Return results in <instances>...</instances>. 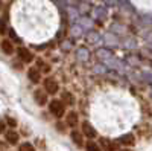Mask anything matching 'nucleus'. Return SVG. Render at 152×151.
I'll use <instances>...</instances> for the list:
<instances>
[{
    "label": "nucleus",
    "mask_w": 152,
    "mask_h": 151,
    "mask_svg": "<svg viewBox=\"0 0 152 151\" xmlns=\"http://www.w3.org/2000/svg\"><path fill=\"white\" fill-rule=\"evenodd\" d=\"M49 113L56 119H61L62 116L66 115V105L61 102V99H50L49 102Z\"/></svg>",
    "instance_id": "obj_1"
},
{
    "label": "nucleus",
    "mask_w": 152,
    "mask_h": 151,
    "mask_svg": "<svg viewBox=\"0 0 152 151\" xmlns=\"http://www.w3.org/2000/svg\"><path fill=\"white\" fill-rule=\"evenodd\" d=\"M6 32V29H5V23L0 20V34H5Z\"/></svg>",
    "instance_id": "obj_18"
},
{
    "label": "nucleus",
    "mask_w": 152,
    "mask_h": 151,
    "mask_svg": "<svg viewBox=\"0 0 152 151\" xmlns=\"http://www.w3.org/2000/svg\"><path fill=\"white\" fill-rule=\"evenodd\" d=\"M35 67L40 70L41 75H49L50 72H52V67H50V64L47 61H44L43 58H35Z\"/></svg>",
    "instance_id": "obj_9"
},
{
    "label": "nucleus",
    "mask_w": 152,
    "mask_h": 151,
    "mask_svg": "<svg viewBox=\"0 0 152 151\" xmlns=\"http://www.w3.org/2000/svg\"><path fill=\"white\" fill-rule=\"evenodd\" d=\"M6 122H8V125H11V127H15V125H17L15 119H12V118H9V116H6Z\"/></svg>",
    "instance_id": "obj_17"
},
{
    "label": "nucleus",
    "mask_w": 152,
    "mask_h": 151,
    "mask_svg": "<svg viewBox=\"0 0 152 151\" xmlns=\"http://www.w3.org/2000/svg\"><path fill=\"white\" fill-rule=\"evenodd\" d=\"M34 99H35V102L40 107H44L49 102V95L44 92L43 87H37V89L34 90Z\"/></svg>",
    "instance_id": "obj_4"
},
{
    "label": "nucleus",
    "mask_w": 152,
    "mask_h": 151,
    "mask_svg": "<svg viewBox=\"0 0 152 151\" xmlns=\"http://www.w3.org/2000/svg\"><path fill=\"white\" fill-rule=\"evenodd\" d=\"M85 150L87 151H102V150H100V147H99V144H96L94 141H88L85 144Z\"/></svg>",
    "instance_id": "obj_15"
},
{
    "label": "nucleus",
    "mask_w": 152,
    "mask_h": 151,
    "mask_svg": "<svg viewBox=\"0 0 152 151\" xmlns=\"http://www.w3.org/2000/svg\"><path fill=\"white\" fill-rule=\"evenodd\" d=\"M70 139L73 141V144L76 147H84V134L81 133V130H72L70 131Z\"/></svg>",
    "instance_id": "obj_11"
},
{
    "label": "nucleus",
    "mask_w": 152,
    "mask_h": 151,
    "mask_svg": "<svg viewBox=\"0 0 152 151\" xmlns=\"http://www.w3.org/2000/svg\"><path fill=\"white\" fill-rule=\"evenodd\" d=\"M5 139H6V142H8L9 145H17L18 141H20V136H18V133L14 131V130H8V131L5 133Z\"/></svg>",
    "instance_id": "obj_14"
},
{
    "label": "nucleus",
    "mask_w": 152,
    "mask_h": 151,
    "mask_svg": "<svg viewBox=\"0 0 152 151\" xmlns=\"http://www.w3.org/2000/svg\"><path fill=\"white\" fill-rule=\"evenodd\" d=\"M41 84H43L44 92H46L49 96H53V95H56V93L59 92V82H58V80L53 78V77H46V78H43V80H41Z\"/></svg>",
    "instance_id": "obj_2"
},
{
    "label": "nucleus",
    "mask_w": 152,
    "mask_h": 151,
    "mask_svg": "<svg viewBox=\"0 0 152 151\" xmlns=\"http://www.w3.org/2000/svg\"><path fill=\"white\" fill-rule=\"evenodd\" d=\"M120 151H131L129 148H125V150H120Z\"/></svg>",
    "instance_id": "obj_21"
},
{
    "label": "nucleus",
    "mask_w": 152,
    "mask_h": 151,
    "mask_svg": "<svg viewBox=\"0 0 152 151\" xmlns=\"http://www.w3.org/2000/svg\"><path fill=\"white\" fill-rule=\"evenodd\" d=\"M18 151H35V147L31 142H23V144H20Z\"/></svg>",
    "instance_id": "obj_16"
},
{
    "label": "nucleus",
    "mask_w": 152,
    "mask_h": 151,
    "mask_svg": "<svg viewBox=\"0 0 152 151\" xmlns=\"http://www.w3.org/2000/svg\"><path fill=\"white\" fill-rule=\"evenodd\" d=\"M81 133L84 134V137H87V139H94V137H97L96 128L93 127V124H90L88 121H84L81 124Z\"/></svg>",
    "instance_id": "obj_5"
},
{
    "label": "nucleus",
    "mask_w": 152,
    "mask_h": 151,
    "mask_svg": "<svg viewBox=\"0 0 152 151\" xmlns=\"http://www.w3.org/2000/svg\"><path fill=\"white\" fill-rule=\"evenodd\" d=\"M3 131H5V124H3V122H0V134H2Z\"/></svg>",
    "instance_id": "obj_19"
},
{
    "label": "nucleus",
    "mask_w": 152,
    "mask_h": 151,
    "mask_svg": "<svg viewBox=\"0 0 152 151\" xmlns=\"http://www.w3.org/2000/svg\"><path fill=\"white\" fill-rule=\"evenodd\" d=\"M61 102L64 104V105H69V107H72V105H75V102H76V99H75V95L72 93V92H67V90H64L61 93Z\"/></svg>",
    "instance_id": "obj_13"
},
{
    "label": "nucleus",
    "mask_w": 152,
    "mask_h": 151,
    "mask_svg": "<svg viewBox=\"0 0 152 151\" xmlns=\"http://www.w3.org/2000/svg\"><path fill=\"white\" fill-rule=\"evenodd\" d=\"M102 147L100 150H105V151H119V144L116 141H110V139H105V137H102L100 139V145Z\"/></svg>",
    "instance_id": "obj_10"
},
{
    "label": "nucleus",
    "mask_w": 152,
    "mask_h": 151,
    "mask_svg": "<svg viewBox=\"0 0 152 151\" xmlns=\"http://www.w3.org/2000/svg\"><path fill=\"white\" fill-rule=\"evenodd\" d=\"M15 54L18 57V61L23 63V64H32L34 60H35V55L32 54V50L24 47V46H18L15 49Z\"/></svg>",
    "instance_id": "obj_3"
},
{
    "label": "nucleus",
    "mask_w": 152,
    "mask_h": 151,
    "mask_svg": "<svg viewBox=\"0 0 152 151\" xmlns=\"http://www.w3.org/2000/svg\"><path fill=\"white\" fill-rule=\"evenodd\" d=\"M117 144H120V145H123V147H132V145L135 144V136H134L132 133H126V134H123V136L119 137Z\"/></svg>",
    "instance_id": "obj_12"
},
{
    "label": "nucleus",
    "mask_w": 152,
    "mask_h": 151,
    "mask_svg": "<svg viewBox=\"0 0 152 151\" xmlns=\"http://www.w3.org/2000/svg\"><path fill=\"white\" fill-rule=\"evenodd\" d=\"M62 118H64V124L70 128H75L76 125L79 124V115H78V111H75V110L66 111V115Z\"/></svg>",
    "instance_id": "obj_6"
},
{
    "label": "nucleus",
    "mask_w": 152,
    "mask_h": 151,
    "mask_svg": "<svg viewBox=\"0 0 152 151\" xmlns=\"http://www.w3.org/2000/svg\"><path fill=\"white\" fill-rule=\"evenodd\" d=\"M26 77H28V80H29L32 84H40L41 80H43V75L40 73V70H38L35 66H34V67H29V69L26 70Z\"/></svg>",
    "instance_id": "obj_8"
},
{
    "label": "nucleus",
    "mask_w": 152,
    "mask_h": 151,
    "mask_svg": "<svg viewBox=\"0 0 152 151\" xmlns=\"http://www.w3.org/2000/svg\"><path fill=\"white\" fill-rule=\"evenodd\" d=\"M0 50H2L5 55L11 57V55L15 54V46H14V43H12V40L3 38L2 41H0Z\"/></svg>",
    "instance_id": "obj_7"
},
{
    "label": "nucleus",
    "mask_w": 152,
    "mask_h": 151,
    "mask_svg": "<svg viewBox=\"0 0 152 151\" xmlns=\"http://www.w3.org/2000/svg\"><path fill=\"white\" fill-rule=\"evenodd\" d=\"M3 8V0H0V9Z\"/></svg>",
    "instance_id": "obj_20"
}]
</instances>
